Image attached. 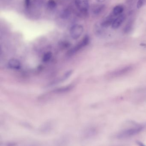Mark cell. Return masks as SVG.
<instances>
[{"instance_id": "obj_9", "label": "cell", "mask_w": 146, "mask_h": 146, "mask_svg": "<svg viewBox=\"0 0 146 146\" xmlns=\"http://www.w3.org/2000/svg\"><path fill=\"white\" fill-rule=\"evenodd\" d=\"M105 6L102 4L96 5L92 9L93 13L95 15H98L103 12Z\"/></svg>"}, {"instance_id": "obj_3", "label": "cell", "mask_w": 146, "mask_h": 146, "mask_svg": "<svg viewBox=\"0 0 146 146\" xmlns=\"http://www.w3.org/2000/svg\"><path fill=\"white\" fill-rule=\"evenodd\" d=\"M84 31V28L82 26L75 25L73 26L70 30L71 37L74 39H77L80 37Z\"/></svg>"}, {"instance_id": "obj_5", "label": "cell", "mask_w": 146, "mask_h": 146, "mask_svg": "<svg viewBox=\"0 0 146 146\" xmlns=\"http://www.w3.org/2000/svg\"><path fill=\"white\" fill-rule=\"evenodd\" d=\"M90 41V38L89 36H85L83 39L81 40V42H80L79 43L76 45L71 51V54H73L75 53L78 50H79L80 49L82 48L85 46H86L88 44Z\"/></svg>"}, {"instance_id": "obj_11", "label": "cell", "mask_w": 146, "mask_h": 146, "mask_svg": "<svg viewBox=\"0 0 146 146\" xmlns=\"http://www.w3.org/2000/svg\"><path fill=\"white\" fill-rule=\"evenodd\" d=\"M71 14V12L69 9H65L61 13V18L63 19H67L70 17Z\"/></svg>"}, {"instance_id": "obj_15", "label": "cell", "mask_w": 146, "mask_h": 146, "mask_svg": "<svg viewBox=\"0 0 146 146\" xmlns=\"http://www.w3.org/2000/svg\"><path fill=\"white\" fill-rule=\"evenodd\" d=\"M146 3V0H139L137 3V7L139 9L142 7Z\"/></svg>"}, {"instance_id": "obj_1", "label": "cell", "mask_w": 146, "mask_h": 146, "mask_svg": "<svg viewBox=\"0 0 146 146\" xmlns=\"http://www.w3.org/2000/svg\"><path fill=\"white\" fill-rule=\"evenodd\" d=\"M146 124H140L122 130L117 134L118 139H123L136 135L145 130Z\"/></svg>"}, {"instance_id": "obj_4", "label": "cell", "mask_w": 146, "mask_h": 146, "mask_svg": "<svg viewBox=\"0 0 146 146\" xmlns=\"http://www.w3.org/2000/svg\"><path fill=\"white\" fill-rule=\"evenodd\" d=\"M132 68L131 66H127L126 67L123 68L121 69L115 70L109 74L108 77L110 78H115L118 76H122L127 73L129 72L132 70Z\"/></svg>"}, {"instance_id": "obj_6", "label": "cell", "mask_w": 146, "mask_h": 146, "mask_svg": "<svg viewBox=\"0 0 146 146\" xmlns=\"http://www.w3.org/2000/svg\"><path fill=\"white\" fill-rule=\"evenodd\" d=\"M8 67L10 69L13 70H19L21 67L20 62L18 60L12 59L9 60L7 63Z\"/></svg>"}, {"instance_id": "obj_7", "label": "cell", "mask_w": 146, "mask_h": 146, "mask_svg": "<svg viewBox=\"0 0 146 146\" xmlns=\"http://www.w3.org/2000/svg\"><path fill=\"white\" fill-rule=\"evenodd\" d=\"M115 16L112 13V14L110 15L107 18H105L101 23V27L107 28L111 25H112L113 22L115 19Z\"/></svg>"}, {"instance_id": "obj_10", "label": "cell", "mask_w": 146, "mask_h": 146, "mask_svg": "<svg viewBox=\"0 0 146 146\" xmlns=\"http://www.w3.org/2000/svg\"><path fill=\"white\" fill-rule=\"evenodd\" d=\"M123 10L124 9L123 6L118 5L114 7L112 13L115 16H118V15L119 16L123 12Z\"/></svg>"}, {"instance_id": "obj_18", "label": "cell", "mask_w": 146, "mask_h": 146, "mask_svg": "<svg viewBox=\"0 0 146 146\" xmlns=\"http://www.w3.org/2000/svg\"><path fill=\"white\" fill-rule=\"evenodd\" d=\"M8 146H14L13 145H12V144H10V145H8Z\"/></svg>"}, {"instance_id": "obj_2", "label": "cell", "mask_w": 146, "mask_h": 146, "mask_svg": "<svg viewBox=\"0 0 146 146\" xmlns=\"http://www.w3.org/2000/svg\"><path fill=\"white\" fill-rule=\"evenodd\" d=\"M75 4L79 9V15L81 18H85L88 15V0H75Z\"/></svg>"}, {"instance_id": "obj_13", "label": "cell", "mask_w": 146, "mask_h": 146, "mask_svg": "<svg viewBox=\"0 0 146 146\" xmlns=\"http://www.w3.org/2000/svg\"><path fill=\"white\" fill-rule=\"evenodd\" d=\"M132 22H129L127 25L125 27L124 29V31L125 33H128L132 30Z\"/></svg>"}, {"instance_id": "obj_12", "label": "cell", "mask_w": 146, "mask_h": 146, "mask_svg": "<svg viewBox=\"0 0 146 146\" xmlns=\"http://www.w3.org/2000/svg\"><path fill=\"white\" fill-rule=\"evenodd\" d=\"M47 7L50 10H53L56 8L57 3L54 0H49L47 3Z\"/></svg>"}, {"instance_id": "obj_8", "label": "cell", "mask_w": 146, "mask_h": 146, "mask_svg": "<svg viewBox=\"0 0 146 146\" xmlns=\"http://www.w3.org/2000/svg\"><path fill=\"white\" fill-rule=\"evenodd\" d=\"M125 19V16L124 15H121L118 16V17L116 18L115 19L113 22V24L111 25L112 28L115 29L119 28L123 23Z\"/></svg>"}, {"instance_id": "obj_17", "label": "cell", "mask_w": 146, "mask_h": 146, "mask_svg": "<svg viewBox=\"0 0 146 146\" xmlns=\"http://www.w3.org/2000/svg\"><path fill=\"white\" fill-rule=\"evenodd\" d=\"M137 144L139 146H146L145 144L140 141H137Z\"/></svg>"}, {"instance_id": "obj_14", "label": "cell", "mask_w": 146, "mask_h": 146, "mask_svg": "<svg viewBox=\"0 0 146 146\" xmlns=\"http://www.w3.org/2000/svg\"><path fill=\"white\" fill-rule=\"evenodd\" d=\"M51 56H52V55H51V53L48 52V53L45 54V55L44 56L43 58V60L45 62H47L49 61L50 60Z\"/></svg>"}, {"instance_id": "obj_16", "label": "cell", "mask_w": 146, "mask_h": 146, "mask_svg": "<svg viewBox=\"0 0 146 146\" xmlns=\"http://www.w3.org/2000/svg\"><path fill=\"white\" fill-rule=\"evenodd\" d=\"M25 5L27 8H29L31 6V0H25Z\"/></svg>"}]
</instances>
